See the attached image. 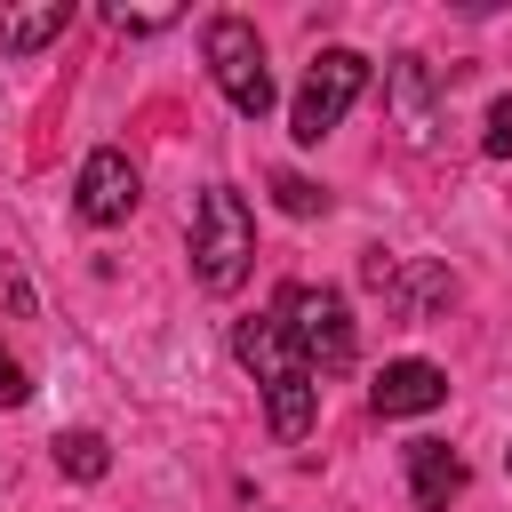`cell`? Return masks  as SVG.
I'll list each match as a JSON object with an SVG mask.
<instances>
[{"label":"cell","mask_w":512,"mask_h":512,"mask_svg":"<svg viewBox=\"0 0 512 512\" xmlns=\"http://www.w3.org/2000/svg\"><path fill=\"white\" fill-rule=\"evenodd\" d=\"M504 456H512V448H504Z\"/></svg>","instance_id":"obj_17"},{"label":"cell","mask_w":512,"mask_h":512,"mask_svg":"<svg viewBox=\"0 0 512 512\" xmlns=\"http://www.w3.org/2000/svg\"><path fill=\"white\" fill-rule=\"evenodd\" d=\"M176 16H184V8H128V0H112V8H104V24H112V32H168Z\"/></svg>","instance_id":"obj_12"},{"label":"cell","mask_w":512,"mask_h":512,"mask_svg":"<svg viewBox=\"0 0 512 512\" xmlns=\"http://www.w3.org/2000/svg\"><path fill=\"white\" fill-rule=\"evenodd\" d=\"M480 144H488L496 160H512V96H496V104H488V136H480Z\"/></svg>","instance_id":"obj_14"},{"label":"cell","mask_w":512,"mask_h":512,"mask_svg":"<svg viewBox=\"0 0 512 512\" xmlns=\"http://www.w3.org/2000/svg\"><path fill=\"white\" fill-rule=\"evenodd\" d=\"M400 456H408V496H416V512H448V504L472 488V472H464V456H456L448 440H408Z\"/></svg>","instance_id":"obj_8"},{"label":"cell","mask_w":512,"mask_h":512,"mask_svg":"<svg viewBox=\"0 0 512 512\" xmlns=\"http://www.w3.org/2000/svg\"><path fill=\"white\" fill-rule=\"evenodd\" d=\"M272 192H280V208H288V216H320V208H328V192H320L312 176H288V168L272 176Z\"/></svg>","instance_id":"obj_13"},{"label":"cell","mask_w":512,"mask_h":512,"mask_svg":"<svg viewBox=\"0 0 512 512\" xmlns=\"http://www.w3.org/2000/svg\"><path fill=\"white\" fill-rule=\"evenodd\" d=\"M72 24V0H40V8H0V48H16V56H32V48H48L56 32Z\"/></svg>","instance_id":"obj_10"},{"label":"cell","mask_w":512,"mask_h":512,"mask_svg":"<svg viewBox=\"0 0 512 512\" xmlns=\"http://www.w3.org/2000/svg\"><path fill=\"white\" fill-rule=\"evenodd\" d=\"M232 352H240V368L264 384L272 432H280V440H304V432H312V400H320V384H312V368H304V352H296L288 320H280V312L240 320V328H232Z\"/></svg>","instance_id":"obj_1"},{"label":"cell","mask_w":512,"mask_h":512,"mask_svg":"<svg viewBox=\"0 0 512 512\" xmlns=\"http://www.w3.org/2000/svg\"><path fill=\"white\" fill-rule=\"evenodd\" d=\"M0 296H8V312H32V288H24L16 264H0Z\"/></svg>","instance_id":"obj_16"},{"label":"cell","mask_w":512,"mask_h":512,"mask_svg":"<svg viewBox=\"0 0 512 512\" xmlns=\"http://www.w3.org/2000/svg\"><path fill=\"white\" fill-rule=\"evenodd\" d=\"M448 400V368H432V360H384L376 368V384H368V408L392 424V416H424V408H440Z\"/></svg>","instance_id":"obj_7"},{"label":"cell","mask_w":512,"mask_h":512,"mask_svg":"<svg viewBox=\"0 0 512 512\" xmlns=\"http://www.w3.org/2000/svg\"><path fill=\"white\" fill-rule=\"evenodd\" d=\"M272 312L288 320V336H296V352H304L312 376H344V368H352L360 336H352V304H344L336 288H280Z\"/></svg>","instance_id":"obj_4"},{"label":"cell","mask_w":512,"mask_h":512,"mask_svg":"<svg viewBox=\"0 0 512 512\" xmlns=\"http://www.w3.org/2000/svg\"><path fill=\"white\" fill-rule=\"evenodd\" d=\"M248 264H256V216L232 184H208L192 208V280L208 296H232L248 280Z\"/></svg>","instance_id":"obj_2"},{"label":"cell","mask_w":512,"mask_h":512,"mask_svg":"<svg viewBox=\"0 0 512 512\" xmlns=\"http://www.w3.org/2000/svg\"><path fill=\"white\" fill-rule=\"evenodd\" d=\"M200 48H208V80L224 88V104H232L240 120H264V112H272V72H264L256 24H248V16H208Z\"/></svg>","instance_id":"obj_3"},{"label":"cell","mask_w":512,"mask_h":512,"mask_svg":"<svg viewBox=\"0 0 512 512\" xmlns=\"http://www.w3.org/2000/svg\"><path fill=\"white\" fill-rule=\"evenodd\" d=\"M360 88H368V56H360V48H320L312 72H304V88H296V104H288V136H296V144L336 136V120L352 112Z\"/></svg>","instance_id":"obj_5"},{"label":"cell","mask_w":512,"mask_h":512,"mask_svg":"<svg viewBox=\"0 0 512 512\" xmlns=\"http://www.w3.org/2000/svg\"><path fill=\"white\" fill-rule=\"evenodd\" d=\"M72 208L88 224H128V208H136V160L120 144H96L80 160V176H72Z\"/></svg>","instance_id":"obj_6"},{"label":"cell","mask_w":512,"mask_h":512,"mask_svg":"<svg viewBox=\"0 0 512 512\" xmlns=\"http://www.w3.org/2000/svg\"><path fill=\"white\" fill-rule=\"evenodd\" d=\"M384 88H392L400 136H408V144H432V64H424V56H392V64H384Z\"/></svg>","instance_id":"obj_9"},{"label":"cell","mask_w":512,"mask_h":512,"mask_svg":"<svg viewBox=\"0 0 512 512\" xmlns=\"http://www.w3.org/2000/svg\"><path fill=\"white\" fill-rule=\"evenodd\" d=\"M56 472H72V480H104V472H112L104 432H64V440H56Z\"/></svg>","instance_id":"obj_11"},{"label":"cell","mask_w":512,"mask_h":512,"mask_svg":"<svg viewBox=\"0 0 512 512\" xmlns=\"http://www.w3.org/2000/svg\"><path fill=\"white\" fill-rule=\"evenodd\" d=\"M24 400H32V376L16 352H0V408H24Z\"/></svg>","instance_id":"obj_15"}]
</instances>
